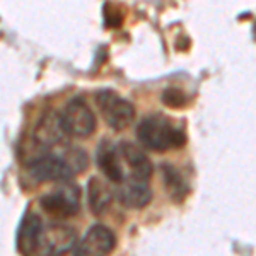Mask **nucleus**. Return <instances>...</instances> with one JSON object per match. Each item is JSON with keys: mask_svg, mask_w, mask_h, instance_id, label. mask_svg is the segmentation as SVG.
Instances as JSON below:
<instances>
[{"mask_svg": "<svg viewBox=\"0 0 256 256\" xmlns=\"http://www.w3.org/2000/svg\"><path fill=\"white\" fill-rule=\"evenodd\" d=\"M88 168V156L79 148L68 150L67 156L46 152L28 162V172L36 181H68Z\"/></svg>", "mask_w": 256, "mask_h": 256, "instance_id": "nucleus-1", "label": "nucleus"}, {"mask_svg": "<svg viewBox=\"0 0 256 256\" xmlns=\"http://www.w3.org/2000/svg\"><path fill=\"white\" fill-rule=\"evenodd\" d=\"M138 142L154 152H166L180 148L186 144L184 130L172 125L171 120L162 114H150L144 118L137 128Z\"/></svg>", "mask_w": 256, "mask_h": 256, "instance_id": "nucleus-2", "label": "nucleus"}, {"mask_svg": "<svg viewBox=\"0 0 256 256\" xmlns=\"http://www.w3.org/2000/svg\"><path fill=\"white\" fill-rule=\"evenodd\" d=\"M62 126L70 137L86 138L94 134L98 126L96 116H94L92 110L82 98H74L65 104L64 111L60 113Z\"/></svg>", "mask_w": 256, "mask_h": 256, "instance_id": "nucleus-3", "label": "nucleus"}, {"mask_svg": "<svg viewBox=\"0 0 256 256\" xmlns=\"http://www.w3.org/2000/svg\"><path fill=\"white\" fill-rule=\"evenodd\" d=\"M96 102L104 122L113 130H125L135 116V110L132 106V102L118 96L111 89L98 90Z\"/></svg>", "mask_w": 256, "mask_h": 256, "instance_id": "nucleus-4", "label": "nucleus"}, {"mask_svg": "<svg viewBox=\"0 0 256 256\" xmlns=\"http://www.w3.org/2000/svg\"><path fill=\"white\" fill-rule=\"evenodd\" d=\"M40 205L50 216L62 218L77 216L80 207V188L77 184L62 181L60 186L40 198Z\"/></svg>", "mask_w": 256, "mask_h": 256, "instance_id": "nucleus-5", "label": "nucleus"}, {"mask_svg": "<svg viewBox=\"0 0 256 256\" xmlns=\"http://www.w3.org/2000/svg\"><path fill=\"white\" fill-rule=\"evenodd\" d=\"M77 242V230L70 226L64 224H52L43 232L41 241V253L44 254H64L74 253Z\"/></svg>", "mask_w": 256, "mask_h": 256, "instance_id": "nucleus-6", "label": "nucleus"}, {"mask_svg": "<svg viewBox=\"0 0 256 256\" xmlns=\"http://www.w3.org/2000/svg\"><path fill=\"white\" fill-rule=\"evenodd\" d=\"M116 246V238H114L113 230L108 229L102 224H96L86 232V236L79 244L76 246L74 253L76 254H108Z\"/></svg>", "mask_w": 256, "mask_h": 256, "instance_id": "nucleus-7", "label": "nucleus"}, {"mask_svg": "<svg viewBox=\"0 0 256 256\" xmlns=\"http://www.w3.org/2000/svg\"><path fill=\"white\" fill-rule=\"evenodd\" d=\"M98 168L110 181L122 184L126 180L125 162L122 159V154L118 150L116 144H111L108 140H102L96 152Z\"/></svg>", "mask_w": 256, "mask_h": 256, "instance_id": "nucleus-8", "label": "nucleus"}, {"mask_svg": "<svg viewBox=\"0 0 256 256\" xmlns=\"http://www.w3.org/2000/svg\"><path fill=\"white\" fill-rule=\"evenodd\" d=\"M44 226L38 214L26 212L18 232V251L20 254H34L41 250Z\"/></svg>", "mask_w": 256, "mask_h": 256, "instance_id": "nucleus-9", "label": "nucleus"}, {"mask_svg": "<svg viewBox=\"0 0 256 256\" xmlns=\"http://www.w3.org/2000/svg\"><path fill=\"white\" fill-rule=\"evenodd\" d=\"M118 150L122 154L125 166L130 169V178H137V180H146V181L150 180L154 168H152L150 159L144 154L142 148H138L132 142H120Z\"/></svg>", "mask_w": 256, "mask_h": 256, "instance_id": "nucleus-10", "label": "nucleus"}, {"mask_svg": "<svg viewBox=\"0 0 256 256\" xmlns=\"http://www.w3.org/2000/svg\"><path fill=\"white\" fill-rule=\"evenodd\" d=\"M118 200L126 208H144L152 200V190L146 180L128 178L118 188Z\"/></svg>", "mask_w": 256, "mask_h": 256, "instance_id": "nucleus-11", "label": "nucleus"}, {"mask_svg": "<svg viewBox=\"0 0 256 256\" xmlns=\"http://www.w3.org/2000/svg\"><path fill=\"white\" fill-rule=\"evenodd\" d=\"M68 134L65 132V128L62 126L60 114L56 116L53 113H50L48 116L41 120L34 130V138L38 140L41 146H46V147L65 144V137Z\"/></svg>", "mask_w": 256, "mask_h": 256, "instance_id": "nucleus-12", "label": "nucleus"}, {"mask_svg": "<svg viewBox=\"0 0 256 256\" xmlns=\"http://www.w3.org/2000/svg\"><path fill=\"white\" fill-rule=\"evenodd\" d=\"M88 204L94 216H104L106 210L113 204V193L108 184L102 183L96 176L88 181Z\"/></svg>", "mask_w": 256, "mask_h": 256, "instance_id": "nucleus-13", "label": "nucleus"}, {"mask_svg": "<svg viewBox=\"0 0 256 256\" xmlns=\"http://www.w3.org/2000/svg\"><path fill=\"white\" fill-rule=\"evenodd\" d=\"M162 178H164V186H166V192L169 198H172L174 202H183L186 198L190 188L186 180L181 174V171H178L174 166L171 164H162Z\"/></svg>", "mask_w": 256, "mask_h": 256, "instance_id": "nucleus-14", "label": "nucleus"}, {"mask_svg": "<svg viewBox=\"0 0 256 256\" xmlns=\"http://www.w3.org/2000/svg\"><path fill=\"white\" fill-rule=\"evenodd\" d=\"M162 102L166 106L172 110H180V108H184L186 106V96L181 89H176V88H168L166 90L162 92Z\"/></svg>", "mask_w": 256, "mask_h": 256, "instance_id": "nucleus-15", "label": "nucleus"}, {"mask_svg": "<svg viewBox=\"0 0 256 256\" xmlns=\"http://www.w3.org/2000/svg\"><path fill=\"white\" fill-rule=\"evenodd\" d=\"M102 16H104V22L108 28H118L123 20V14L120 12V9L114 6H111V4H106L104 6Z\"/></svg>", "mask_w": 256, "mask_h": 256, "instance_id": "nucleus-16", "label": "nucleus"}, {"mask_svg": "<svg viewBox=\"0 0 256 256\" xmlns=\"http://www.w3.org/2000/svg\"><path fill=\"white\" fill-rule=\"evenodd\" d=\"M253 32H254V36H256V24H254V28H253Z\"/></svg>", "mask_w": 256, "mask_h": 256, "instance_id": "nucleus-17", "label": "nucleus"}]
</instances>
